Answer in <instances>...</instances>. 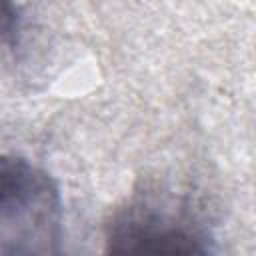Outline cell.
I'll list each match as a JSON object with an SVG mask.
<instances>
[{"instance_id": "6da1fadb", "label": "cell", "mask_w": 256, "mask_h": 256, "mask_svg": "<svg viewBox=\"0 0 256 256\" xmlns=\"http://www.w3.org/2000/svg\"><path fill=\"white\" fill-rule=\"evenodd\" d=\"M62 198L52 176L34 162L0 156V254H58Z\"/></svg>"}, {"instance_id": "7a4b0ae2", "label": "cell", "mask_w": 256, "mask_h": 256, "mask_svg": "<svg viewBox=\"0 0 256 256\" xmlns=\"http://www.w3.org/2000/svg\"><path fill=\"white\" fill-rule=\"evenodd\" d=\"M210 234L198 216L178 198L144 194L116 210L106 228L110 252L206 254Z\"/></svg>"}, {"instance_id": "3957f363", "label": "cell", "mask_w": 256, "mask_h": 256, "mask_svg": "<svg viewBox=\"0 0 256 256\" xmlns=\"http://www.w3.org/2000/svg\"><path fill=\"white\" fill-rule=\"evenodd\" d=\"M16 22H18L16 0H0V46L12 40L16 32Z\"/></svg>"}]
</instances>
